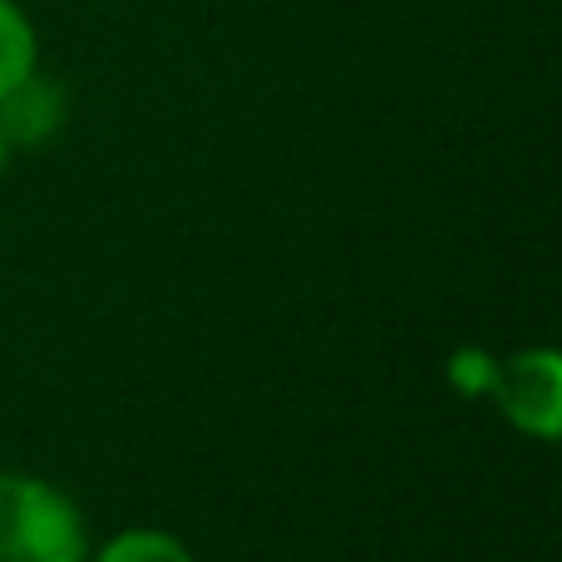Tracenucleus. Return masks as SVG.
I'll list each match as a JSON object with an SVG mask.
<instances>
[{
  "label": "nucleus",
  "mask_w": 562,
  "mask_h": 562,
  "mask_svg": "<svg viewBox=\"0 0 562 562\" xmlns=\"http://www.w3.org/2000/svg\"><path fill=\"white\" fill-rule=\"evenodd\" d=\"M0 562H89V518L59 484L0 469Z\"/></svg>",
  "instance_id": "1"
},
{
  "label": "nucleus",
  "mask_w": 562,
  "mask_h": 562,
  "mask_svg": "<svg viewBox=\"0 0 562 562\" xmlns=\"http://www.w3.org/2000/svg\"><path fill=\"white\" fill-rule=\"evenodd\" d=\"M488 400L498 405L508 429L538 445H553L562 435V356L553 346H528L498 360Z\"/></svg>",
  "instance_id": "2"
},
{
  "label": "nucleus",
  "mask_w": 562,
  "mask_h": 562,
  "mask_svg": "<svg viewBox=\"0 0 562 562\" xmlns=\"http://www.w3.org/2000/svg\"><path fill=\"white\" fill-rule=\"evenodd\" d=\"M59 128H65V89L55 79H45L40 69L0 99V138H5L10 154L49 144Z\"/></svg>",
  "instance_id": "3"
},
{
  "label": "nucleus",
  "mask_w": 562,
  "mask_h": 562,
  "mask_svg": "<svg viewBox=\"0 0 562 562\" xmlns=\"http://www.w3.org/2000/svg\"><path fill=\"white\" fill-rule=\"evenodd\" d=\"M40 69V35L35 20L15 5V0H0V99L30 79Z\"/></svg>",
  "instance_id": "4"
},
{
  "label": "nucleus",
  "mask_w": 562,
  "mask_h": 562,
  "mask_svg": "<svg viewBox=\"0 0 562 562\" xmlns=\"http://www.w3.org/2000/svg\"><path fill=\"white\" fill-rule=\"evenodd\" d=\"M89 562H198V558L168 528H128V533H114L109 543L89 548Z\"/></svg>",
  "instance_id": "5"
},
{
  "label": "nucleus",
  "mask_w": 562,
  "mask_h": 562,
  "mask_svg": "<svg viewBox=\"0 0 562 562\" xmlns=\"http://www.w3.org/2000/svg\"><path fill=\"white\" fill-rule=\"evenodd\" d=\"M494 375H498V356H488L484 346H459L445 360V380L454 385L459 400H484L494 390Z\"/></svg>",
  "instance_id": "6"
},
{
  "label": "nucleus",
  "mask_w": 562,
  "mask_h": 562,
  "mask_svg": "<svg viewBox=\"0 0 562 562\" xmlns=\"http://www.w3.org/2000/svg\"><path fill=\"white\" fill-rule=\"evenodd\" d=\"M5 158H10V148H5V138H0V173H5Z\"/></svg>",
  "instance_id": "7"
}]
</instances>
